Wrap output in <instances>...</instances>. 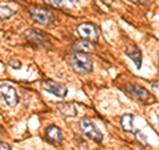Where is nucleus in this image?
<instances>
[{
    "label": "nucleus",
    "instance_id": "f257e3e1",
    "mask_svg": "<svg viewBox=\"0 0 159 150\" xmlns=\"http://www.w3.org/2000/svg\"><path fill=\"white\" fill-rule=\"evenodd\" d=\"M72 65L74 71L81 74H89L93 71V63L86 53L76 52L72 56Z\"/></svg>",
    "mask_w": 159,
    "mask_h": 150
},
{
    "label": "nucleus",
    "instance_id": "f03ea898",
    "mask_svg": "<svg viewBox=\"0 0 159 150\" xmlns=\"http://www.w3.org/2000/svg\"><path fill=\"white\" fill-rule=\"evenodd\" d=\"M80 130L82 132L84 136H86L89 139H92L94 142H101L103 139L102 133L98 130L96 124L88 117H84L80 120Z\"/></svg>",
    "mask_w": 159,
    "mask_h": 150
},
{
    "label": "nucleus",
    "instance_id": "7ed1b4c3",
    "mask_svg": "<svg viewBox=\"0 0 159 150\" xmlns=\"http://www.w3.org/2000/svg\"><path fill=\"white\" fill-rule=\"evenodd\" d=\"M0 98L9 108H15L19 104V94L16 92V89L12 85H8V84L0 85Z\"/></svg>",
    "mask_w": 159,
    "mask_h": 150
},
{
    "label": "nucleus",
    "instance_id": "20e7f679",
    "mask_svg": "<svg viewBox=\"0 0 159 150\" xmlns=\"http://www.w3.org/2000/svg\"><path fill=\"white\" fill-rule=\"evenodd\" d=\"M29 15H31V17L34 21H37L39 24H41V26H49L54 20V16L52 12H49L45 8H40V7L31 8L29 9Z\"/></svg>",
    "mask_w": 159,
    "mask_h": 150
},
{
    "label": "nucleus",
    "instance_id": "39448f33",
    "mask_svg": "<svg viewBox=\"0 0 159 150\" xmlns=\"http://www.w3.org/2000/svg\"><path fill=\"white\" fill-rule=\"evenodd\" d=\"M126 91L130 93L131 96H134L137 100H139V101H142V102L150 104L154 101V97L151 96V93L143 87H139V85L129 84V85H126Z\"/></svg>",
    "mask_w": 159,
    "mask_h": 150
},
{
    "label": "nucleus",
    "instance_id": "423d86ee",
    "mask_svg": "<svg viewBox=\"0 0 159 150\" xmlns=\"http://www.w3.org/2000/svg\"><path fill=\"white\" fill-rule=\"evenodd\" d=\"M43 88L45 89L47 92L54 94L56 97H65L66 93H68V89L64 84H60V82H56V81H52V80H45L43 81Z\"/></svg>",
    "mask_w": 159,
    "mask_h": 150
},
{
    "label": "nucleus",
    "instance_id": "0eeeda50",
    "mask_svg": "<svg viewBox=\"0 0 159 150\" xmlns=\"http://www.w3.org/2000/svg\"><path fill=\"white\" fill-rule=\"evenodd\" d=\"M123 51L127 54V57H130L134 63H135V67L139 69L142 67V53L139 51V48L135 45L134 43H127Z\"/></svg>",
    "mask_w": 159,
    "mask_h": 150
},
{
    "label": "nucleus",
    "instance_id": "6e6552de",
    "mask_svg": "<svg viewBox=\"0 0 159 150\" xmlns=\"http://www.w3.org/2000/svg\"><path fill=\"white\" fill-rule=\"evenodd\" d=\"M77 32L82 39H93L97 37V28L92 23H82L77 27Z\"/></svg>",
    "mask_w": 159,
    "mask_h": 150
},
{
    "label": "nucleus",
    "instance_id": "1a4fd4ad",
    "mask_svg": "<svg viewBox=\"0 0 159 150\" xmlns=\"http://www.w3.org/2000/svg\"><path fill=\"white\" fill-rule=\"evenodd\" d=\"M45 137L49 142L52 143H60L62 141V130L56 125H52V126H48L45 130Z\"/></svg>",
    "mask_w": 159,
    "mask_h": 150
},
{
    "label": "nucleus",
    "instance_id": "9d476101",
    "mask_svg": "<svg viewBox=\"0 0 159 150\" xmlns=\"http://www.w3.org/2000/svg\"><path fill=\"white\" fill-rule=\"evenodd\" d=\"M57 109H58V112L61 113L64 117H66V118H72V117L77 116V109L74 108V105L72 102L57 104Z\"/></svg>",
    "mask_w": 159,
    "mask_h": 150
},
{
    "label": "nucleus",
    "instance_id": "9b49d317",
    "mask_svg": "<svg viewBox=\"0 0 159 150\" xmlns=\"http://www.w3.org/2000/svg\"><path fill=\"white\" fill-rule=\"evenodd\" d=\"M121 126L126 133H133L135 134L138 130L134 126V116L133 114H123L121 117Z\"/></svg>",
    "mask_w": 159,
    "mask_h": 150
},
{
    "label": "nucleus",
    "instance_id": "f8f14e48",
    "mask_svg": "<svg viewBox=\"0 0 159 150\" xmlns=\"http://www.w3.org/2000/svg\"><path fill=\"white\" fill-rule=\"evenodd\" d=\"M93 43L90 40H86V39H81V40H77V41H74L73 44V49L76 52H82V53H88L93 51Z\"/></svg>",
    "mask_w": 159,
    "mask_h": 150
},
{
    "label": "nucleus",
    "instance_id": "ddd939ff",
    "mask_svg": "<svg viewBox=\"0 0 159 150\" xmlns=\"http://www.w3.org/2000/svg\"><path fill=\"white\" fill-rule=\"evenodd\" d=\"M15 13H16V12H15L13 9H11L9 7L0 6V19H2V20H7L9 17H12Z\"/></svg>",
    "mask_w": 159,
    "mask_h": 150
},
{
    "label": "nucleus",
    "instance_id": "4468645a",
    "mask_svg": "<svg viewBox=\"0 0 159 150\" xmlns=\"http://www.w3.org/2000/svg\"><path fill=\"white\" fill-rule=\"evenodd\" d=\"M44 3H47V4H49V6H53V7H57V6H60V4L62 3V0H43Z\"/></svg>",
    "mask_w": 159,
    "mask_h": 150
},
{
    "label": "nucleus",
    "instance_id": "2eb2a0df",
    "mask_svg": "<svg viewBox=\"0 0 159 150\" xmlns=\"http://www.w3.org/2000/svg\"><path fill=\"white\" fill-rule=\"evenodd\" d=\"M130 2L134 4H138V6H148L151 0H130Z\"/></svg>",
    "mask_w": 159,
    "mask_h": 150
},
{
    "label": "nucleus",
    "instance_id": "dca6fc26",
    "mask_svg": "<svg viewBox=\"0 0 159 150\" xmlns=\"http://www.w3.org/2000/svg\"><path fill=\"white\" fill-rule=\"evenodd\" d=\"M135 136L139 138V142H142V143H145V145H147V141H146V136H143V134L141 133V132H137L135 133Z\"/></svg>",
    "mask_w": 159,
    "mask_h": 150
},
{
    "label": "nucleus",
    "instance_id": "f3484780",
    "mask_svg": "<svg viewBox=\"0 0 159 150\" xmlns=\"http://www.w3.org/2000/svg\"><path fill=\"white\" fill-rule=\"evenodd\" d=\"M9 64H11V67H12V68H16V69H20V68H21V64H20L19 61H11Z\"/></svg>",
    "mask_w": 159,
    "mask_h": 150
},
{
    "label": "nucleus",
    "instance_id": "a211bd4d",
    "mask_svg": "<svg viewBox=\"0 0 159 150\" xmlns=\"http://www.w3.org/2000/svg\"><path fill=\"white\" fill-rule=\"evenodd\" d=\"M0 150H12V148L8 143H0Z\"/></svg>",
    "mask_w": 159,
    "mask_h": 150
},
{
    "label": "nucleus",
    "instance_id": "6ab92c4d",
    "mask_svg": "<svg viewBox=\"0 0 159 150\" xmlns=\"http://www.w3.org/2000/svg\"><path fill=\"white\" fill-rule=\"evenodd\" d=\"M154 87L159 89V81H155V82H154Z\"/></svg>",
    "mask_w": 159,
    "mask_h": 150
},
{
    "label": "nucleus",
    "instance_id": "aec40b11",
    "mask_svg": "<svg viewBox=\"0 0 159 150\" xmlns=\"http://www.w3.org/2000/svg\"><path fill=\"white\" fill-rule=\"evenodd\" d=\"M0 142H2V134H0Z\"/></svg>",
    "mask_w": 159,
    "mask_h": 150
},
{
    "label": "nucleus",
    "instance_id": "412c9836",
    "mask_svg": "<svg viewBox=\"0 0 159 150\" xmlns=\"http://www.w3.org/2000/svg\"><path fill=\"white\" fill-rule=\"evenodd\" d=\"M105 2H106V0H105Z\"/></svg>",
    "mask_w": 159,
    "mask_h": 150
}]
</instances>
